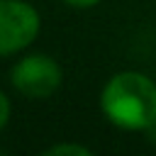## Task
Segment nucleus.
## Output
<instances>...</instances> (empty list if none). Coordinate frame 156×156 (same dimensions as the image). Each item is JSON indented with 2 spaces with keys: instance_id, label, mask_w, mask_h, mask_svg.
<instances>
[{
  "instance_id": "f257e3e1",
  "label": "nucleus",
  "mask_w": 156,
  "mask_h": 156,
  "mask_svg": "<svg viewBox=\"0 0 156 156\" xmlns=\"http://www.w3.org/2000/svg\"><path fill=\"white\" fill-rule=\"evenodd\" d=\"M98 107L122 132H149L156 127V78L136 68L117 71L102 83Z\"/></svg>"
},
{
  "instance_id": "f03ea898",
  "label": "nucleus",
  "mask_w": 156,
  "mask_h": 156,
  "mask_svg": "<svg viewBox=\"0 0 156 156\" xmlns=\"http://www.w3.org/2000/svg\"><path fill=\"white\" fill-rule=\"evenodd\" d=\"M63 83L61 63L44 51H22L10 66V85L27 100H49Z\"/></svg>"
},
{
  "instance_id": "39448f33",
  "label": "nucleus",
  "mask_w": 156,
  "mask_h": 156,
  "mask_svg": "<svg viewBox=\"0 0 156 156\" xmlns=\"http://www.w3.org/2000/svg\"><path fill=\"white\" fill-rule=\"evenodd\" d=\"M10 117H12V102H10V98H7V93L0 88V132L7 127V122H10Z\"/></svg>"
},
{
  "instance_id": "20e7f679",
  "label": "nucleus",
  "mask_w": 156,
  "mask_h": 156,
  "mask_svg": "<svg viewBox=\"0 0 156 156\" xmlns=\"http://www.w3.org/2000/svg\"><path fill=\"white\" fill-rule=\"evenodd\" d=\"M46 156H90V146L85 144H76V141H58L44 149Z\"/></svg>"
},
{
  "instance_id": "7ed1b4c3",
  "label": "nucleus",
  "mask_w": 156,
  "mask_h": 156,
  "mask_svg": "<svg viewBox=\"0 0 156 156\" xmlns=\"http://www.w3.org/2000/svg\"><path fill=\"white\" fill-rule=\"evenodd\" d=\"M41 32V15L29 0H0V58L27 51Z\"/></svg>"
},
{
  "instance_id": "423d86ee",
  "label": "nucleus",
  "mask_w": 156,
  "mask_h": 156,
  "mask_svg": "<svg viewBox=\"0 0 156 156\" xmlns=\"http://www.w3.org/2000/svg\"><path fill=\"white\" fill-rule=\"evenodd\" d=\"M58 2H63L73 10H90V7H98L102 0H58Z\"/></svg>"
}]
</instances>
